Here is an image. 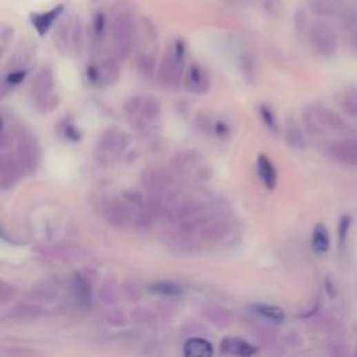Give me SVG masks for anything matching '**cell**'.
<instances>
[{
    "mask_svg": "<svg viewBox=\"0 0 357 357\" xmlns=\"http://www.w3.org/2000/svg\"><path fill=\"white\" fill-rule=\"evenodd\" d=\"M123 6L119 5L110 23L113 53L121 61H126L133 53L139 41V21L133 12Z\"/></svg>",
    "mask_w": 357,
    "mask_h": 357,
    "instance_id": "6da1fadb",
    "label": "cell"
},
{
    "mask_svg": "<svg viewBox=\"0 0 357 357\" xmlns=\"http://www.w3.org/2000/svg\"><path fill=\"white\" fill-rule=\"evenodd\" d=\"M161 102L151 95L132 96L125 105V116L132 127L140 132L151 129L161 116Z\"/></svg>",
    "mask_w": 357,
    "mask_h": 357,
    "instance_id": "7a4b0ae2",
    "label": "cell"
},
{
    "mask_svg": "<svg viewBox=\"0 0 357 357\" xmlns=\"http://www.w3.org/2000/svg\"><path fill=\"white\" fill-rule=\"evenodd\" d=\"M186 50V42L182 38L174 39L166 49L158 70L159 80L166 87L174 88L183 79Z\"/></svg>",
    "mask_w": 357,
    "mask_h": 357,
    "instance_id": "3957f363",
    "label": "cell"
},
{
    "mask_svg": "<svg viewBox=\"0 0 357 357\" xmlns=\"http://www.w3.org/2000/svg\"><path fill=\"white\" fill-rule=\"evenodd\" d=\"M127 145L129 137L122 129L108 127L101 133L95 144V159L102 166H110L125 154Z\"/></svg>",
    "mask_w": 357,
    "mask_h": 357,
    "instance_id": "277c9868",
    "label": "cell"
},
{
    "mask_svg": "<svg viewBox=\"0 0 357 357\" xmlns=\"http://www.w3.org/2000/svg\"><path fill=\"white\" fill-rule=\"evenodd\" d=\"M306 129L312 134H324L327 132L345 133L349 130L343 119L323 105H310L303 112Z\"/></svg>",
    "mask_w": 357,
    "mask_h": 357,
    "instance_id": "5b68a950",
    "label": "cell"
},
{
    "mask_svg": "<svg viewBox=\"0 0 357 357\" xmlns=\"http://www.w3.org/2000/svg\"><path fill=\"white\" fill-rule=\"evenodd\" d=\"M54 76L50 68H42L31 83V96L35 108L41 113H49L59 105V98L53 95Z\"/></svg>",
    "mask_w": 357,
    "mask_h": 357,
    "instance_id": "8992f818",
    "label": "cell"
},
{
    "mask_svg": "<svg viewBox=\"0 0 357 357\" xmlns=\"http://www.w3.org/2000/svg\"><path fill=\"white\" fill-rule=\"evenodd\" d=\"M141 185L148 194L162 197L166 203L177 197V182L172 173L162 167H150L141 174Z\"/></svg>",
    "mask_w": 357,
    "mask_h": 357,
    "instance_id": "52a82bcc",
    "label": "cell"
},
{
    "mask_svg": "<svg viewBox=\"0 0 357 357\" xmlns=\"http://www.w3.org/2000/svg\"><path fill=\"white\" fill-rule=\"evenodd\" d=\"M207 212L205 204L194 197H174L166 204L163 218L172 225H182Z\"/></svg>",
    "mask_w": 357,
    "mask_h": 357,
    "instance_id": "ba28073f",
    "label": "cell"
},
{
    "mask_svg": "<svg viewBox=\"0 0 357 357\" xmlns=\"http://www.w3.org/2000/svg\"><path fill=\"white\" fill-rule=\"evenodd\" d=\"M103 216L106 222L117 229H126L134 225V211L129 200L121 194L105 203Z\"/></svg>",
    "mask_w": 357,
    "mask_h": 357,
    "instance_id": "9c48e42d",
    "label": "cell"
},
{
    "mask_svg": "<svg viewBox=\"0 0 357 357\" xmlns=\"http://www.w3.org/2000/svg\"><path fill=\"white\" fill-rule=\"evenodd\" d=\"M16 155L26 173H34L39 165V144L35 136L27 130L21 129L16 136Z\"/></svg>",
    "mask_w": 357,
    "mask_h": 357,
    "instance_id": "30bf717a",
    "label": "cell"
},
{
    "mask_svg": "<svg viewBox=\"0 0 357 357\" xmlns=\"http://www.w3.org/2000/svg\"><path fill=\"white\" fill-rule=\"evenodd\" d=\"M121 59L116 54L108 56L99 63L90 65L87 69V77L92 84L99 85H112L117 83L121 77Z\"/></svg>",
    "mask_w": 357,
    "mask_h": 357,
    "instance_id": "8fae6325",
    "label": "cell"
},
{
    "mask_svg": "<svg viewBox=\"0 0 357 357\" xmlns=\"http://www.w3.org/2000/svg\"><path fill=\"white\" fill-rule=\"evenodd\" d=\"M230 229V223L226 219L208 215L197 227L196 233L198 239L204 243H219L229 236Z\"/></svg>",
    "mask_w": 357,
    "mask_h": 357,
    "instance_id": "7c38bea8",
    "label": "cell"
},
{
    "mask_svg": "<svg viewBox=\"0 0 357 357\" xmlns=\"http://www.w3.org/2000/svg\"><path fill=\"white\" fill-rule=\"evenodd\" d=\"M310 43L314 48L317 53L321 56L329 57L335 54L336 48H338V41L335 32L328 27L327 24L318 23L314 24L310 30Z\"/></svg>",
    "mask_w": 357,
    "mask_h": 357,
    "instance_id": "4fadbf2b",
    "label": "cell"
},
{
    "mask_svg": "<svg viewBox=\"0 0 357 357\" xmlns=\"http://www.w3.org/2000/svg\"><path fill=\"white\" fill-rule=\"evenodd\" d=\"M328 155L339 165L357 167V139H339L329 144Z\"/></svg>",
    "mask_w": 357,
    "mask_h": 357,
    "instance_id": "5bb4252c",
    "label": "cell"
},
{
    "mask_svg": "<svg viewBox=\"0 0 357 357\" xmlns=\"http://www.w3.org/2000/svg\"><path fill=\"white\" fill-rule=\"evenodd\" d=\"M24 169L17 155L3 152L0 156V187L2 190L13 189L21 178Z\"/></svg>",
    "mask_w": 357,
    "mask_h": 357,
    "instance_id": "9a60e30c",
    "label": "cell"
},
{
    "mask_svg": "<svg viewBox=\"0 0 357 357\" xmlns=\"http://www.w3.org/2000/svg\"><path fill=\"white\" fill-rule=\"evenodd\" d=\"M170 163L176 172L182 174H192V173L201 174V170L205 169L203 154L194 150H187L176 154L172 158Z\"/></svg>",
    "mask_w": 357,
    "mask_h": 357,
    "instance_id": "2e32d148",
    "label": "cell"
},
{
    "mask_svg": "<svg viewBox=\"0 0 357 357\" xmlns=\"http://www.w3.org/2000/svg\"><path fill=\"white\" fill-rule=\"evenodd\" d=\"M185 87L192 94L204 95L211 88L210 74L207 73V70L203 66L193 63V65H190V68L187 69V72L185 74Z\"/></svg>",
    "mask_w": 357,
    "mask_h": 357,
    "instance_id": "e0dca14e",
    "label": "cell"
},
{
    "mask_svg": "<svg viewBox=\"0 0 357 357\" xmlns=\"http://www.w3.org/2000/svg\"><path fill=\"white\" fill-rule=\"evenodd\" d=\"M76 20L72 19V16H62L56 23L54 34H53V42L57 50L62 54H66L69 49L72 48V37L74 30Z\"/></svg>",
    "mask_w": 357,
    "mask_h": 357,
    "instance_id": "ac0fdd59",
    "label": "cell"
},
{
    "mask_svg": "<svg viewBox=\"0 0 357 357\" xmlns=\"http://www.w3.org/2000/svg\"><path fill=\"white\" fill-rule=\"evenodd\" d=\"M65 5H56L52 9H49L48 12H41V13H32L30 16V21L32 24V27L35 28V31L43 37L45 34L49 32V30L54 26V23L59 21L63 14H65Z\"/></svg>",
    "mask_w": 357,
    "mask_h": 357,
    "instance_id": "d6986e66",
    "label": "cell"
},
{
    "mask_svg": "<svg viewBox=\"0 0 357 357\" xmlns=\"http://www.w3.org/2000/svg\"><path fill=\"white\" fill-rule=\"evenodd\" d=\"M72 294L73 299L81 309H90L94 302L92 285L83 274H74L72 279Z\"/></svg>",
    "mask_w": 357,
    "mask_h": 357,
    "instance_id": "ffe728a7",
    "label": "cell"
},
{
    "mask_svg": "<svg viewBox=\"0 0 357 357\" xmlns=\"http://www.w3.org/2000/svg\"><path fill=\"white\" fill-rule=\"evenodd\" d=\"M221 351L223 354L249 357L257 353V347L241 338H225L221 342Z\"/></svg>",
    "mask_w": 357,
    "mask_h": 357,
    "instance_id": "44dd1931",
    "label": "cell"
},
{
    "mask_svg": "<svg viewBox=\"0 0 357 357\" xmlns=\"http://www.w3.org/2000/svg\"><path fill=\"white\" fill-rule=\"evenodd\" d=\"M283 137H285V141L287 143V145L292 147V148L303 150L306 147L305 132L302 130L299 122H297L294 117H289L286 121Z\"/></svg>",
    "mask_w": 357,
    "mask_h": 357,
    "instance_id": "7402d4cb",
    "label": "cell"
},
{
    "mask_svg": "<svg viewBox=\"0 0 357 357\" xmlns=\"http://www.w3.org/2000/svg\"><path fill=\"white\" fill-rule=\"evenodd\" d=\"M257 173L260 181L268 190H274L278 183V173L267 155H260L257 159Z\"/></svg>",
    "mask_w": 357,
    "mask_h": 357,
    "instance_id": "603a6c76",
    "label": "cell"
},
{
    "mask_svg": "<svg viewBox=\"0 0 357 357\" xmlns=\"http://www.w3.org/2000/svg\"><path fill=\"white\" fill-rule=\"evenodd\" d=\"M137 73L143 80H151L156 72V59L155 52L141 50L136 59Z\"/></svg>",
    "mask_w": 357,
    "mask_h": 357,
    "instance_id": "cb8c5ba5",
    "label": "cell"
},
{
    "mask_svg": "<svg viewBox=\"0 0 357 357\" xmlns=\"http://www.w3.org/2000/svg\"><path fill=\"white\" fill-rule=\"evenodd\" d=\"M204 318L218 329H225L232 324L230 313L221 306H208L203 312Z\"/></svg>",
    "mask_w": 357,
    "mask_h": 357,
    "instance_id": "d4e9b609",
    "label": "cell"
},
{
    "mask_svg": "<svg viewBox=\"0 0 357 357\" xmlns=\"http://www.w3.org/2000/svg\"><path fill=\"white\" fill-rule=\"evenodd\" d=\"M91 39L94 45H98L103 41L108 31V16L103 9L94 12L91 19Z\"/></svg>",
    "mask_w": 357,
    "mask_h": 357,
    "instance_id": "484cf974",
    "label": "cell"
},
{
    "mask_svg": "<svg viewBox=\"0 0 357 357\" xmlns=\"http://www.w3.org/2000/svg\"><path fill=\"white\" fill-rule=\"evenodd\" d=\"M183 353L187 357H208L214 354V347L203 338H192L185 343Z\"/></svg>",
    "mask_w": 357,
    "mask_h": 357,
    "instance_id": "4316f807",
    "label": "cell"
},
{
    "mask_svg": "<svg viewBox=\"0 0 357 357\" xmlns=\"http://www.w3.org/2000/svg\"><path fill=\"white\" fill-rule=\"evenodd\" d=\"M43 314V310L39 306L30 305V303H20L12 307L6 317L13 318V320H34L38 318Z\"/></svg>",
    "mask_w": 357,
    "mask_h": 357,
    "instance_id": "83f0119b",
    "label": "cell"
},
{
    "mask_svg": "<svg viewBox=\"0 0 357 357\" xmlns=\"http://www.w3.org/2000/svg\"><path fill=\"white\" fill-rule=\"evenodd\" d=\"M253 313L257 316L263 317L264 320L274 323V324H280L285 321V312L276 306H269V305H253L250 306Z\"/></svg>",
    "mask_w": 357,
    "mask_h": 357,
    "instance_id": "f1b7e54d",
    "label": "cell"
},
{
    "mask_svg": "<svg viewBox=\"0 0 357 357\" xmlns=\"http://www.w3.org/2000/svg\"><path fill=\"white\" fill-rule=\"evenodd\" d=\"M312 247L317 254L327 253L329 249V233L323 223H318L313 230Z\"/></svg>",
    "mask_w": 357,
    "mask_h": 357,
    "instance_id": "f546056e",
    "label": "cell"
},
{
    "mask_svg": "<svg viewBox=\"0 0 357 357\" xmlns=\"http://www.w3.org/2000/svg\"><path fill=\"white\" fill-rule=\"evenodd\" d=\"M98 296L105 305H114L119 300V287L113 278H106L99 287Z\"/></svg>",
    "mask_w": 357,
    "mask_h": 357,
    "instance_id": "4dcf8cb0",
    "label": "cell"
},
{
    "mask_svg": "<svg viewBox=\"0 0 357 357\" xmlns=\"http://www.w3.org/2000/svg\"><path fill=\"white\" fill-rule=\"evenodd\" d=\"M148 290L154 294H159L163 297H177L183 294L182 286H178L174 282H166V280H161L150 285Z\"/></svg>",
    "mask_w": 357,
    "mask_h": 357,
    "instance_id": "1f68e13d",
    "label": "cell"
},
{
    "mask_svg": "<svg viewBox=\"0 0 357 357\" xmlns=\"http://www.w3.org/2000/svg\"><path fill=\"white\" fill-rule=\"evenodd\" d=\"M340 108L346 114L357 117V88L349 87L342 92Z\"/></svg>",
    "mask_w": 357,
    "mask_h": 357,
    "instance_id": "d6a6232c",
    "label": "cell"
},
{
    "mask_svg": "<svg viewBox=\"0 0 357 357\" xmlns=\"http://www.w3.org/2000/svg\"><path fill=\"white\" fill-rule=\"evenodd\" d=\"M241 70L245 76V79L250 83L254 81L256 74H257V63L256 57L252 53H245L241 57Z\"/></svg>",
    "mask_w": 357,
    "mask_h": 357,
    "instance_id": "836d02e7",
    "label": "cell"
},
{
    "mask_svg": "<svg viewBox=\"0 0 357 357\" xmlns=\"http://www.w3.org/2000/svg\"><path fill=\"white\" fill-rule=\"evenodd\" d=\"M260 110V116L263 119V122L265 123V126L272 132V133H278L279 132V126L276 122L275 113L272 112V109L268 105H260L258 108Z\"/></svg>",
    "mask_w": 357,
    "mask_h": 357,
    "instance_id": "e575fe53",
    "label": "cell"
},
{
    "mask_svg": "<svg viewBox=\"0 0 357 357\" xmlns=\"http://www.w3.org/2000/svg\"><path fill=\"white\" fill-rule=\"evenodd\" d=\"M72 48L76 53H81L84 48V27L80 19H76L73 37H72Z\"/></svg>",
    "mask_w": 357,
    "mask_h": 357,
    "instance_id": "d590c367",
    "label": "cell"
},
{
    "mask_svg": "<svg viewBox=\"0 0 357 357\" xmlns=\"http://www.w3.org/2000/svg\"><path fill=\"white\" fill-rule=\"evenodd\" d=\"M132 317H133V321H136L137 324H154L156 320L155 313L145 307H136L132 312Z\"/></svg>",
    "mask_w": 357,
    "mask_h": 357,
    "instance_id": "8d00e7d4",
    "label": "cell"
},
{
    "mask_svg": "<svg viewBox=\"0 0 357 357\" xmlns=\"http://www.w3.org/2000/svg\"><path fill=\"white\" fill-rule=\"evenodd\" d=\"M59 130H61L62 136H63L66 140H69V141L77 143V141H80V139H81L80 132L76 129V126H74L72 122L68 121V119H66L65 122H61V126H59Z\"/></svg>",
    "mask_w": 357,
    "mask_h": 357,
    "instance_id": "74e56055",
    "label": "cell"
},
{
    "mask_svg": "<svg viewBox=\"0 0 357 357\" xmlns=\"http://www.w3.org/2000/svg\"><path fill=\"white\" fill-rule=\"evenodd\" d=\"M57 292H54L53 287H49V286H41V287H37V289H32L31 293H30V297L34 300H52L53 297H56Z\"/></svg>",
    "mask_w": 357,
    "mask_h": 357,
    "instance_id": "f35d334b",
    "label": "cell"
},
{
    "mask_svg": "<svg viewBox=\"0 0 357 357\" xmlns=\"http://www.w3.org/2000/svg\"><path fill=\"white\" fill-rule=\"evenodd\" d=\"M16 293H17V289L13 285L8 283L6 280H2V283H0V302H2V305L12 302L14 299Z\"/></svg>",
    "mask_w": 357,
    "mask_h": 357,
    "instance_id": "ab89813d",
    "label": "cell"
},
{
    "mask_svg": "<svg viewBox=\"0 0 357 357\" xmlns=\"http://www.w3.org/2000/svg\"><path fill=\"white\" fill-rule=\"evenodd\" d=\"M122 289H123V294L126 296V299H129L130 302H140L141 292L136 283L127 280L123 283Z\"/></svg>",
    "mask_w": 357,
    "mask_h": 357,
    "instance_id": "60d3db41",
    "label": "cell"
},
{
    "mask_svg": "<svg viewBox=\"0 0 357 357\" xmlns=\"http://www.w3.org/2000/svg\"><path fill=\"white\" fill-rule=\"evenodd\" d=\"M26 76H27V72H26V70H23V69L13 70L12 73H9V74L6 76L3 85H6V87H9V88H13V87H16V85L21 84V83L24 81Z\"/></svg>",
    "mask_w": 357,
    "mask_h": 357,
    "instance_id": "b9f144b4",
    "label": "cell"
},
{
    "mask_svg": "<svg viewBox=\"0 0 357 357\" xmlns=\"http://www.w3.org/2000/svg\"><path fill=\"white\" fill-rule=\"evenodd\" d=\"M351 227V218L349 215H343L339 221V227H338V234H339V243L343 246L346 243L349 230Z\"/></svg>",
    "mask_w": 357,
    "mask_h": 357,
    "instance_id": "7bdbcfd3",
    "label": "cell"
},
{
    "mask_svg": "<svg viewBox=\"0 0 357 357\" xmlns=\"http://www.w3.org/2000/svg\"><path fill=\"white\" fill-rule=\"evenodd\" d=\"M13 34H14V30H13L12 26H3L2 27V34H0V43H2V52L3 53L6 52V48L13 38Z\"/></svg>",
    "mask_w": 357,
    "mask_h": 357,
    "instance_id": "ee69618b",
    "label": "cell"
},
{
    "mask_svg": "<svg viewBox=\"0 0 357 357\" xmlns=\"http://www.w3.org/2000/svg\"><path fill=\"white\" fill-rule=\"evenodd\" d=\"M106 320L110 325H125L126 324V317L119 312V310H113V312H108L106 314Z\"/></svg>",
    "mask_w": 357,
    "mask_h": 357,
    "instance_id": "f6af8a7d",
    "label": "cell"
},
{
    "mask_svg": "<svg viewBox=\"0 0 357 357\" xmlns=\"http://www.w3.org/2000/svg\"><path fill=\"white\" fill-rule=\"evenodd\" d=\"M229 127L226 126V123H223V122H216L215 125H214V133L215 134H218L219 137H223V136H227L229 134Z\"/></svg>",
    "mask_w": 357,
    "mask_h": 357,
    "instance_id": "bcb514c9",
    "label": "cell"
}]
</instances>
